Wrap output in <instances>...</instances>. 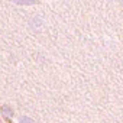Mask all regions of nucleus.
<instances>
[{"label": "nucleus", "instance_id": "nucleus-1", "mask_svg": "<svg viewBox=\"0 0 123 123\" xmlns=\"http://www.w3.org/2000/svg\"><path fill=\"white\" fill-rule=\"evenodd\" d=\"M0 116H2V119L6 120V122H12L13 117H15L13 107L9 106V104H2V106H0Z\"/></svg>", "mask_w": 123, "mask_h": 123}, {"label": "nucleus", "instance_id": "nucleus-2", "mask_svg": "<svg viewBox=\"0 0 123 123\" xmlns=\"http://www.w3.org/2000/svg\"><path fill=\"white\" fill-rule=\"evenodd\" d=\"M10 2L15 5H19V6H35V5L41 3L39 0H10Z\"/></svg>", "mask_w": 123, "mask_h": 123}, {"label": "nucleus", "instance_id": "nucleus-3", "mask_svg": "<svg viewBox=\"0 0 123 123\" xmlns=\"http://www.w3.org/2000/svg\"><path fill=\"white\" fill-rule=\"evenodd\" d=\"M19 123H35V120L32 117H29V116H20Z\"/></svg>", "mask_w": 123, "mask_h": 123}, {"label": "nucleus", "instance_id": "nucleus-4", "mask_svg": "<svg viewBox=\"0 0 123 123\" xmlns=\"http://www.w3.org/2000/svg\"><path fill=\"white\" fill-rule=\"evenodd\" d=\"M116 2H119V3H122V5H123V0H116Z\"/></svg>", "mask_w": 123, "mask_h": 123}, {"label": "nucleus", "instance_id": "nucleus-5", "mask_svg": "<svg viewBox=\"0 0 123 123\" xmlns=\"http://www.w3.org/2000/svg\"><path fill=\"white\" fill-rule=\"evenodd\" d=\"M0 119H2V116H0Z\"/></svg>", "mask_w": 123, "mask_h": 123}]
</instances>
